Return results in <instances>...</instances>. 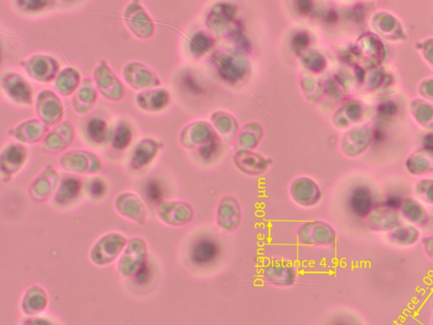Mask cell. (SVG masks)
Here are the masks:
<instances>
[{
    "mask_svg": "<svg viewBox=\"0 0 433 325\" xmlns=\"http://www.w3.org/2000/svg\"><path fill=\"white\" fill-rule=\"evenodd\" d=\"M220 253V248L215 241L204 239L194 245L190 259L195 264L205 266L215 261Z\"/></svg>",
    "mask_w": 433,
    "mask_h": 325,
    "instance_id": "1",
    "label": "cell"
},
{
    "mask_svg": "<svg viewBox=\"0 0 433 325\" xmlns=\"http://www.w3.org/2000/svg\"><path fill=\"white\" fill-rule=\"evenodd\" d=\"M146 196L151 201L158 202L162 196L161 186L156 181L150 182L146 188Z\"/></svg>",
    "mask_w": 433,
    "mask_h": 325,
    "instance_id": "2",
    "label": "cell"
},
{
    "mask_svg": "<svg viewBox=\"0 0 433 325\" xmlns=\"http://www.w3.org/2000/svg\"><path fill=\"white\" fill-rule=\"evenodd\" d=\"M150 275V271L148 267L143 266L140 271L137 273V280L138 282L145 283L146 281L149 280V277Z\"/></svg>",
    "mask_w": 433,
    "mask_h": 325,
    "instance_id": "3",
    "label": "cell"
},
{
    "mask_svg": "<svg viewBox=\"0 0 433 325\" xmlns=\"http://www.w3.org/2000/svg\"><path fill=\"white\" fill-rule=\"evenodd\" d=\"M91 191H93L94 195H101L103 192V186L100 182H96L93 185V188H91Z\"/></svg>",
    "mask_w": 433,
    "mask_h": 325,
    "instance_id": "4",
    "label": "cell"
},
{
    "mask_svg": "<svg viewBox=\"0 0 433 325\" xmlns=\"http://www.w3.org/2000/svg\"><path fill=\"white\" fill-rule=\"evenodd\" d=\"M332 325H351L344 322H337L335 324H333Z\"/></svg>",
    "mask_w": 433,
    "mask_h": 325,
    "instance_id": "5",
    "label": "cell"
}]
</instances>
